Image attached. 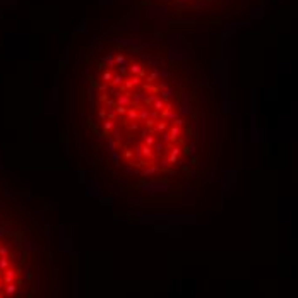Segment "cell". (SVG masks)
Returning <instances> with one entry per match:
<instances>
[{"label": "cell", "instance_id": "6da1fadb", "mask_svg": "<svg viewBox=\"0 0 298 298\" xmlns=\"http://www.w3.org/2000/svg\"><path fill=\"white\" fill-rule=\"evenodd\" d=\"M214 91L159 41L103 34L74 55L67 127L89 173L151 202L195 189L213 165Z\"/></svg>", "mask_w": 298, "mask_h": 298}, {"label": "cell", "instance_id": "7a4b0ae2", "mask_svg": "<svg viewBox=\"0 0 298 298\" xmlns=\"http://www.w3.org/2000/svg\"><path fill=\"white\" fill-rule=\"evenodd\" d=\"M48 231L0 182V298H53Z\"/></svg>", "mask_w": 298, "mask_h": 298}, {"label": "cell", "instance_id": "3957f363", "mask_svg": "<svg viewBox=\"0 0 298 298\" xmlns=\"http://www.w3.org/2000/svg\"><path fill=\"white\" fill-rule=\"evenodd\" d=\"M165 5L177 21L183 22H211L216 16L228 10L231 0H154Z\"/></svg>", "mask_w": 298, "mask_h": 298}]
</instances>
